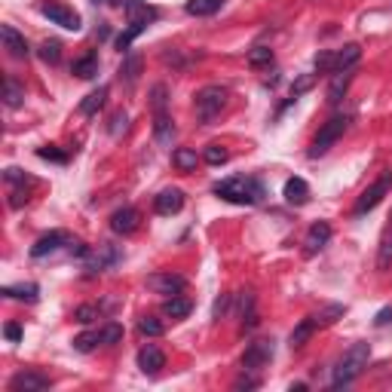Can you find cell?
I'll use <instances>...</instances> for the list:
<instances>
[{"label": "cell", "instance_id": "6da1fadb", "mask_svg": "<svg viewBox=\"0 0 392 392\" xmlns=\"http://www.w3.org/2000/svg\"><path fill=\"white\" fill-rule=\"evenodd\" d=\"M215 193L227 202H236V206H254L264 196V187H260V181L236 175V178H227L221 184H215Z\"/></svg>", "mask_w": 392, "mask_h": 392}, {"label": "cell", "instance_id": "7a4b0ae2", "mask_svg": "<svg viewBox=\"0 0 392 392\" xmlns=\"http://www.w3.org/2000/svg\"><path fill=\"white\" fill-rule=\"evenodd\" d=\"M368 358H371V346L368 343H356L350 352L337 362L334 374H331V387L341 389V387H350L365 368H368Z\"/></svg>", "mask_w": 392, "mask_h": 392}, {"label": "cell", "instance_id": "3957f363", "mask_svg": "<svg viewBox=\"0 0 392 392\" xmlns=\"http://www.w3.org/2000/svg\"><path fill=\"white\" fill-rule=\"evenodd\" d=\"M227 98H230L227 86H218V83L202 86L199 93L193 95V110H196V117H199V123H212L215 117L227 108Z\"/></svg>", "mask_w": 392, "mask_h": 392}, {"label": "cell", "instance_id": "277c9868", "mask_svg": "<svg viewBox=\"0 0 392 392\" xmlns=\"http://www.w3.org/2000/svg\"><path fill=\"white\" fill-rule=\"evenodd\" d=\"M346 126H350V120L346 117H331L328 123H325L322 129H319V135L313 138V147H310V156H322V154H328L331 147L337 145V138L346 132Z\"/></svg>", "mask_w": 392, "mask_h": 392}, {"label": "cell", "instance_id": "5b68a950", "mask_svg": "<svg viewBox=\"0 0 392 392\" xmlns=\"http://www.w3.org/2000/svg\"><path fill=\"white\" fill-rule=\"evenodd\" d=\"M392 191V169H387V172L380 175V178L374 181V184L368 187L362 196L356 199V208H352V215H365V212H371V208H377L380 206V199Z\"/></svg>", "mask_w": 392, "mask_h": 392}, {"label": "cell", "instance_id": "8992f818", "mask_svg": "<svg viewBox=\"0 0 392 392\" xmlns=\"http://www.w3.org/2000/svg\"><path fill=\"white\" fill-rule=\"evenodd\" d=\"M40 12L49 19L52 25H58V28H64V31H80V16H77L71 6H64V3H43L40 6Z\"/></svg>", "mask_w": 392, "mask_h": 392}, {"label": "cell", "instance_id": "52a82bcc", "mask_svg": "<svg viewBox=\"0 0 392 392\" xmlns=\"http://www.w3.org/2000/svg\"><path fill=\"white\" fill-rule=\"evenodd\" d=\"M52 387V380L40 371H19L10 380V392H47Z\"/></svg>", "mask_w": 392, "mask_h": 392}, {"label": "cell", "instance_id": "ba28073f", "mask_svg": "<svg viewBox=\"0 0 392 392\" xmlns=\"http://www.w3.org/2000/svg\"><path fill=\"white\" fill-rule=\"evenodd\" d=\"M270 358H273V341H254V343H248V350L243 352V368L260 371Z\"/></svg>", "mask_w": 392, "mask_h": 392}, {"label": "cell", "instance_id": "9c48e42d", "mask_svg": "<svg viewBox=\"0 0 392 392\" xmlns=\"http://www.w3.org/2000/svg\"><path fill=\"white\" fill-rule=\"evenodd\" d=\"M138 227H141V215H138V208H132V206H123L110 215V230L120 233V236H129V233H135Z\"/></svg>", "mask_w": 392, "mask_h": 392}, {"label": "cell", "instance_id": "30bf717a", "mask_svg": "<svg viewBox=\"0 0 392 392\" xmlns=\"http://www.w3.org/2000/svg\"><path fill=\"white\" fill-rule=\"evenodd\" d=\"M147 289L154 294H162V297H175V294L184 291V279L175 276V273H154V276H147Z\"/></svg>", "mask_w": 392, "mask_h": 392}, {"label": "cell", "instance_id": "8fae6325", "mask_svg": "<svg viewBox=\"0 0 392 392\" xmlns=\"http://www.w3.org/2000/svg\"><path fill=\"white\" fill-rule=\"evenodd\" d=\"M154 208L160 215H178L181 208H184V193H181L178 187H166L162 193H156Z\"/></svg>", "mask_w": 392, "mask_h": 392}, {"label": "cell", "instance_id": "7c38bea8", "mask_svg": "<svg viewBox=\"0 0 392 392\" xmlns=\"http://www.w3.org/2000/svg\"><path fill=\"white\" fill-rule=\"evenodd\" d=\"M0 40H3V49L10 52L12 58H28V40H25L22 34H19L16 28H12V25H3V28H0Z\"/></svg>", "mask_w": 392, "mask_h": 392}, {"label": "cell", "instance_id": "4fadbf2b", "mask_svg": "<svg viewBox=\"0 0 392 392\" xmlns=\"http://www.w3.org/2000/svg\"><path fill=\"white\" fill-rule=\"evenodd\" d=\"M117 260H120V252H117L110 243H101L98 245V252L89 254V264H86V270H93V273H101V270H108V267H114Z\"/></svg>", "mask_w": 392, "mask_h": 392}, {"label": "cell", "instance_id": "5bb4252c", "mask_svg": "<svg viewBox=\"0 0 392 392\" xmlns=\"http://www.w3.org/2000/svg\"><path fill=\"white\" fill-rule=\"evenodd\" d=\"M328 239H331V227L325 224V221H319V224H313L310 230H306V239H304V252L306 254H316V252H322L325 245H328Z\"/></svg>", "mask_w": 392, "mask_h": 392}, {"label": "cell", "instance_id": "9a60e30c", "mask_svg": "<svg viewBox=\"0 0 392 392\" xmlns=\"http://www.w3.org/2000/svg\"><path fill=\"white\" fill-rule=\"evenodd\" d=\"M138 368L145 371V374H160V371L166 368V356H162V350H156V346H141L138 350Z\"/></svg>", "mask_w": 392, "mask_h": 392}, {"label": "cell", "instance_id": "2e32d148", "mask_svg": "<svg viewBox=\"0 0 392 392\" xmlns=\"http://www.w3.org/2000/svg\"><path fill=\"white\" fill-rule=\"evenodd\" d=\"M175 123H172V117L169 114H154V141L160 147H172V141H175Z\"/></svg>", "mask_w": 392, "mask_h": 392}, {"label": "cell", "instance_id": "e0dca14e", "mask_svg": "<svg viewBox=\"0 0 392 392\" xmlns=\"http://www.w3.org/2000/svg\"><path fill=\"white\" fill-rule=\"evenodd\" d=\"M64 243H68V233L52 230V233H47V236H40L34 245H31V258H47V254H52L56 248H62Z\"/></svg>", "mask_w": 392, "mask_h": 392}, {"label": "cell", "instance_id": "ac0fdd59", "mask_svg": "<svg viewBox=\"0 0 392 392\" xmlns=\"http://www.w3.org/2000/svg\"><path fill=\"white\" fill-rule=\"evenodd\" d=\"M282 196L289 206H306L310 202V184L304 178H289L282 187Z\"/></svg>", "mask_w": 392, "mask_h": 392}, {"label": "cell", "instance_id": "d6986e66", "mask_svg": "<svg viewBox=\"0 0 392 392\" xmlns=\"http://www.w3.org/2000/svg\"><path fill=\"white\" fill-rule=\"evenodd\" d=\"M350 83H352V68L334 71V77H331V83H328V101L341 104L343 95H346V89H350Z\"/></svg>", "mask_w": 392, "mask_h": 392}, {"label": "cell", "instance_id": "ffe728a7", "mask_svg": "<svg viewBox=\"0 0 392 392\" xmlns=\"http://www.w3.org/2000/svg\"><path fill=\"white\" fill-rule=\"evenodd\" d=\"M126 12H129V25H145V28H147V22H154L156 19L154 6L141 3V0H132V3L126 6Z\"/></svg>", "mask_w": 392, "mask_h": 392}, {"label": "cell", "instance_id": "44dd1931", "mask_svg": "<svg viewBox=\"0 0 392 392\" xmlns=\"http://www.w3.org/2000/svg\"><path fill=\"white\" fill-rule=\"evenodd\" d=\"M0 294H3V297H12V300H28V304H34L40 289H37L34 282H22V285H6Z\"/></svg>", "mask_w": 392, "mask_h": 392}, {"label": "cell", "instance_id": "7402d4cb", "mask_svg": "<svg viewBox=\"0 0 392 392\" xmlns=\"http://www.w3.org/2000/svg\"><path fill=\"white\" fill-rule=\"evenodd\" d=\"M362 58V47L358 43H346V47L334 56V71H346V68H352V64Z\"/></svg>", "mask_w": 392, "mask_h": 392}, {"label": "cell", "instance_id": "603a6c76", "mask_svg": "<svg viewBox=\"0 0 392 392\" xmlns=\"http://www.w3.org/2000/svg\"><path fill=\"white\" fill-rule=\"evenodd\" d=\"M138 74H141V56H138V52H132V56H126V58H123L120 80L126 83V86H132V83L138 80Z\"/></svg>", "mask_w": 392, "mask_h": 392}, {"label": "cell", "instance_id": "cb8c5ba5", "mask_svg": "<svg viewBox=\"0 0 392 392\" xmlns=\"http://www.w3.org/2000/svg\"><path fill=\"white\" fill-rule=\"evenodd\" d=\"M104 98H108V86H98L95 93H89V95L80 101V114H83V117H95L98 108L104 104Z\"/></svg>", "mask_w": 392, "mask_h": 392}, {"label": "cell", "instance_id": "d4e9b609", "mask_svg": "<svg viewBox=\"0 0 392 392\" xmlns=\"http://www.w3.org/2000/svg\"><path fill=\"white\" fill-rule=\"evenodd\" d=\"M162 313H166L169 319H184L187 313H191V300L181 297V294H175V297H166V304H162Z\"/></svg>", "mask_w": 392, "mask_h": 392}, {"label": "cell", "instance_id": "484cf974", "mask_svg": "<svg viewBox=\"0 0 392 392\" xmlns=\"http://www.w3.org/2000/svg\"><path fill=\"white\" fill-rule=\"evenodd\" d=\"M313 331H316V322H313V316H310V319H304V322H300L297 328L291 331L289 346H291V350H300V346H304V343L313 337Z\"/></svg>", "mask_w": 392, "mask_h": 392}, {"label": "cell", "instance_id": "4316f807", "mask_svg": "<svg viewBox=\"0 0 392 392\" xmlns=\"http://www.w3.org/2000/svg\"><path fill=\"white\" fill-rule=\"evenodd\" d=\"M172 162H175L178 172H193L196 162H199V156H196V150H191V147H178L172 154Z\"/></svg>", "mask_w": 392, "mask_h": 392}, {"label": "cell", "instance_id": "83f0119b", "mask_svg": "<svg viewBox=\"0 0 392 392\" xmlns=\"http://www.w3.org/2000/svg\"><path fill=\"white\" fill-rule=\"evenodd\" d=\"M343 316H346L343 304H328V306H322V310L313 316V322H316V325H334L337 319H343Z\"/></svg>", "mask_w": 392, "mask_h": 392}, {"label": "cell", "instance_id": "f1b7e54d", "mask_svg": "<svg viewBox=\"0 0 392 392\" xmlns=\"http://www.w3.org/2000/svg\"><path fill=\"white\" fill-rule=\"evenodd\" d=\"M74 74L80 77V80H93V77L98 74V58L95 56H83L74 62Z\"/></svg>", "mask_w": 392, "mask_h": 392}, {"label": "cell", "instance_id": "f546056e", "mask_svg": "<svg viewBox=\"0 0 392 392\" xmlns=\"http://www.w3.org/2000/svg\"><path fill=\"white\" fill-rule=\"evenodd\" d=\"M166 104H169V86L166 83L150 86V108H154V114H166Z\"/></svg>", "mask_w": 392, "mask_h": 392}, {"label": "cell", "instance_id": "4dcf8cb0", "mask_svg": "<svg viewBox=\"0 0 392 392\" xmlns=\"http://www.w3.org/2000/svg\"><path fill=\"white\" fill-rule=\"evenodd\" d=\"M221 10V0H187V12L191 16H212Z\"/></svg>", "mask_w": 392, "mask_h": 392}, {"label": "cell", "instance_id": "1f68e13d", "mask_svg": "<svg viewBox=\"0 0 392 392\" xmlns=\"http://www.w3.org/2000/svg\"><path fill=\"white\" fill-rule=\"evenodd\" d=\"M3 101H6V108H19V104L25 101V89L19 86L16 80H6L3 83Z\"/></svg>", "mask_w": 392, "mask_h": 392}, {"label": "cell", "instance_id": "d6a6232c", "mask_svg": "<svg viewBox=\"0 0 392 392\" xmlns=\"http://www.w3.org/2000/svg\"><path fill=\"white\" fill-rule=\"evenodd\" d=\"M98 337H101V346H114V343H120V341H123V325H117V322L101 325V328H98Z\"/></svg>", "mask_w": 392, "mask_h": 392}, {"label": "cell", "instance_id": "836d02e7", "mask_svg": "<svg viewBox=\"0 0 392 392\" xmlns=\"http://www.w3.org/2000/svg\"><path fill=\"white\" fill-rule=\"evenodd\" d=\"M202 160H206L208 166H224V162L230 160V150L221 147V145H208L206 150H202Z\"/></svg>", "mask_w": 392, "mask_h": 392}, {"label": "cell", "instance_id": "e575fe53", "mask_svg": "<svg viewBox=\"0 0 392 392\" xmlns=\"http://www.w3.org/2000/svg\"><path fill=\"white\" fill-rule=\"evenodd\" d=\"M270 62H273V49L270 47H254L252 52H248V64H252V68H267Z\"/></svg>", "mask_w": 392, "mask_h": 392}, {"label": "cell", "instance_id": "d590c367", "mask_svg": "<svg viewBox=\"0 0 392 392\" xmlns=\"http://www.w3.org/2000/svg\"><path fill=\"white\" fill-rule=\"evenodd\" d=\"M40 58L47 64H58V58H62V43L58 40H43L40 43Z\"/></svg>", "mask_w": 392, "mask_h": 392}, {"label": "cell", "instance_id": "8d00e7d4", "mask_svg": "<svg viewBox=\"0 0 392 392\" xmlns=\"http://www.w3.org/2000/svg\"><path fill=\"white\" fill-rule=\"evenodd\" d=\"M389 267H392V230L383 236L380 254H377V270H389Z\"/></svg>", "mask_w": 392, "mask_h": 392}, {"label": "cell", "instance_id": "74e56055", "mask_svg": "<svg viewBox=\"0 0 392 392\" xmlns=\"http://www.w3.org/2000/svg\"><path fill=\"white\" fill-rule=\"evenodd\" d=\"M138 331H141L145 337H160L162 331H166V325H162L156 316H145V319L138 322Z\"/></svg>", "mask_w": 392, "mask_h": 392}, {"label": "cell", "instance_id": "f35d334b", "mask_svg": "<svg viewBox=\"0 0 392 392\" xmlns=\"http://www.w3.org/2000/svg\"><path fill=\"white\" fill-rule=\"evenodd\" d=\"M98 343H101V337H98V331H86V334L74 337V350H77V352H93Z\"/></svg>", "mask_w": 392, "mask_h": 392}, {"label": "cell", "instance_id": "ab89813d", "mask_svg": "<svg viewBox=\"0 0 392 392\" xmlns=\"http://www.w3.org/2000/svg\"><path fill=\"white\" fill-rule=\"evenodd\" d=\"M98 316H101V310H98L95 304H83V306H77V310H74V319L80 325H93Z\"/></svg>", "mask_w": 392, "mask_h": 392}, {"label": "cell", "instance_id": "60d3db41", "mask_svg": "<svg viewBox=\"0 0 392 392\" xmlns=\"http://www.w3.org/2000/svg\"><path fill=\"white\" fill-rule=\"evenodd\" d=\"M126 126H129V114H126V110H117V114L114 117H110V135H114V138H120V135L123 132H126Z\"/></svg>", "mask_w": 392, "mask_h": 392}, {"label": "cell", "instance_id": "b9f144b4", "mask_svg": "<svg viewBox=\"0 0 392 392\" xmlns=\"http://www.w3.org/2000/svg\"><path fill=\"white\" fill-rule=\"evenodd\" d=\"M141 31H145V25H129V31H123V34L117 37V49H129V43H132Z\"/></svg>", "mask_w": 392, "mask_h": 392}, {"label": "cell", "instance_id": "7bdbcfd3", "mask_svg": "<svg viewBox=\"0 0 392 392\" xmlns=\"http://www.w3.org/2000/svg\"><path fill=\"white\" fill-rule=\"evenodd\" d=\"M316 71H319V74L334 71V52H319V56H316Z\"/></svg>", "mask_w": 392, "mask_h": 392}, {"label": "cell", "instance_id": "ee69618b", "mask_svg": "<svg viewBox=\"0 0 392 392\" xmlns=\"http://www.w3.org/2000/svg\"><path fill=\"white\" fill-rule=\"evenodd\" d=\"M37 156L40 160H52V162H68V154H62L56 147H37Z\"/></svg>", "mask_w": 392, "mask_h": 392}, {"label": "cell", "instance_id": "f6af8a7d", "mask_svg": "<svg viewBox=\"0 0 392 392\" xmlns=\"http://www.w3.org/2000/svg\"><path fill=\"white\" fill-rule=\"evenodd\" d=\"M3 178H6V184H31V178L22 172V169H6Z\"/></svg>", "mask_w": 392, "mask_h": 392}, {"label": "cell", "instance_id": "bcb514c9", "mask_svg": "<svg viewBox=\"0 0 392 392\" xmlns=\"http://www.w3.org/2000/svg\"><path fill=\"white\" fill-rule=\"evenodd\" d=\"M313 83H316V77H313V74H304V77H300V80H297V83H294V86H291V98L304 95V93H306V89H310V86H313Z\"/></svg>", "mask_w": 392, "mask_h": 392}, {"label": "cell", "instance_id": "7dc6e473", "mask_svg": "<svg viewBox=\"0 0 392 392\" xmlns=\"http://www.w3.org/2000/svg\"><path fill=\"white\" fill-rule=\"evenodd\" d=\"M25 202H28V191H25V184H22L19 191L10 193V206H12V208H22Z\"/></svg>", "mask_w": 392, "mask_h": 392}, {"label": "cell", "instance_id": "c3c4849f", "mask_svg": "<svg viewBox=\"0 0 392 392\" xmlns=\"http://www.w3.org/2000/svg\"><path fill=\"white\" fill-rule=\"evenodd\" d=\"M3 334H6V341H10V343H19V341H22V328H19L16 322H10V325H6V328H3Z\"/></svg>", "mask_w": 392, "mask_h": 392}, {"label": "cell", "instance_id": "681fc988", "mask_svg": "<svg viewBox=\"0 0 392 392\" xmlns=\"http://www.w3.org/2000/svg\"><path fill=\"white\" fill-rule=\"evenodd\" d=\"M227 306H230V294H221L218 300H215V319H221L227 313Z\"/></svg>", "mask_w": 392, "mask_h": 392}, {"label": "cell", "instance_id": "f907efd6", "mask_svg": "<svg viewBox=\"0 0 392 392\" xmlns=\"http://www.w3.org/2000/svg\"><path fill=\"white\" fill-rule=\"evenodd\" d=\"M389 322H392V306H383V310L374 316V325L377 328H383V325H389Z\"/></svg>", "mask_w": 392, "mask_h": 392}, {"label": "cell", "instance_id": "816d5d0a", "mask_svg": "<svg viewBox=\"0 0 392 392\" xmlns=\"http://www.w3.org/2000/svg\"><path fill=\"white\" fill-rule=\"evenodd\" d=\"M254 387H258L254 377H239V380H236V389H254Z\"/></svg>", "mask_w": 392, "mask_h": 392}, {"label": "cell", "instance_id": "f5cc1de1", "mask_svg": "<svg viewBox=\"0 0 392 392\" xmlns=\"http://www.w3.org/2000/svg\"><path fill=\"white\" fill-rule=\"evenodd\" d=\"M71 254H77V258H86L89 248L83 245V243H71Z\"/></svg>", "mask_w": 392, "mask_h": 392}, {"label": "cell", "instance_id": "db71d44e", "mask_svg": "<svg viewBox=\"0 0 392 392\" xmlns=\"http://www.w3.org/2000/svg\"><path fill=\"white\" fill-rule=\"evenodd\" d=\"M95 3H104V0H95Z\"/></svg>", "mask_w": 392, "mask_h": 392}]
</instances>
